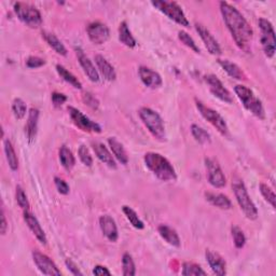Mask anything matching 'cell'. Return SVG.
<instances>
[{
    "mask_svg": "<svg viewBox=\"0 0 276 276\" xmlns=\"http://www.w3.org/2000/svg\"><path fill=\"white\" fill-rule=\"evenodd\" d=\"M95 63L99 73L105 78V80L112 82V81L117 79V73L114 66H112L103 55H95Z\"/></svg>",
    "mask_w": 276,
    "mask_h": 276,
    "instance_id": "22",
    "label": "cell"
},
{
    "mask_svg": "<svg viewBox=\"0 0 276 276\" xmlns=\"http://www.w3.org/2000/svg\"><path fill=\"white\" fill-rule=\"evenodd\" d=\"M205 81L209 87L210 93L215 97H217L218 99L223 101V103H227V104L233 103V97L229 92V90L223 86V83L218 79L217 76L207 75L205 76Z\"/></svg>",
    "mask_w": 276,
    "mask_h": 276,
    "instance_id": "11",
    "label": "cell"
},
{
    "mask_svg": "<svg viewBox=\"0 0 276 276\" xmlns=\"http://www.w3.org/2000/svg\"><path fill=\"white\" fill-rule=\"evenodd\" d=\"M93 274L97 275V276L111 275L110 271L106 267H103V265H96V267L93 269Z\"/></svg>",
    "mask_w": 276,
    "mask_h": 276,
    "instance_id": "48",
    "label": "cell"
},
{
    "mask_svg": "<svg viewBox=\"0 0 276 276\" xmlns=\"http://www.w3.org/2000/svg\"><path fill=\"white\" fill-rule=\"evenodd\" d=\"M58 156H59L60 164H62V166L66 171H71L74 168L76 164V159L70 149H68L66 146H62L59 148Z\"/></svg>",
    "mask_w": 276,
    "mask_h": 276,
    "instance_id": "29",
    "label": "cell"
},
{
    "mask_svg": "<svg viewBox=\"0 0 276 276\" xmlns=\"http://www.w3.org/2000/svg\"><path fill=\"white\" fill-rule=\"evenodd\" d=\"M205 257L214 274H216L218 276H223L227 274L226 260H224L218 252L207 249L205 251Z\"/></svg>",
    "mask_w": 276,
    "mask_h": 276,
    "instance_id": "16",
    "label": "cell"
},
{
    "mask_svg": "<svg viewBox=\"0 0 276 276\" xmlns=\"http://www.w3.org/2000/svg\"><path fill=\"white\" fill-rule=\"evenodd\" d=\"M122 210H123V213H124V215H125L126 219L130 221V223H131L132 226L134 227L135 229H137V230H142V229L145 228L144 222H142V221L140 220V218L138 217L137 213H136L134 209L131 208L130 206L124 205L123 207H122Z\"/></svg>",
    "mask_w": 276,
    "mask_h": 276,
    "instance_id": "34",
    "label": "cell"
},
{
    "mask_svg": "<svg viewBox=\"0 0 276 276\" xmlns=\"http://www.w3.org/2000/svg\"><path fill=\"white\" fill-rule=\"evenodd\" d=\"M24 220L27 224V227L29 228V230L33 232V234L36 237V239L44 245L47 244L48 240L46 237V233L44 231V229L40 226V223L38 221V219L35 217V215L30 213L28 209L24 210Z\"/></svg>",
    "mask_w": 276,
    "mask_h": 276,
    "instance_id": "20",
    "label": "cell"
},
{
    "mask_svg": "<svg viewBox=\"0 0 276 276\" xmlns=\"http://www.w3.org/2000/svg\"><path fill=\"white\" fill-rule=\"evenodd\" d=\"M205 165L207 169V175H208V182L215 188H223L226 186L227 179L226 176L219 166L218 162L214 159L207 158L205 159Z\"/></svg>",
    "mask_w": 276,
    "mask_h": 276,
    "instance_id": "12",
    "label": "cell"
},
{
    "mask_svg": "<svg viewBox=\"0 0 276 276\" xmlns=\"http://www.w3.org/2000/svg\"><path fill=\"white\" fill-rule=\"evenodd\" d=\"M181 274L183 276H200V275H206V272L197 263L185 262L182 264Z\"/></svg>",
    "mask_w": 276,
    "mask_h": 276,
    "instance_id": "36",
    "label": "cell"
},
{
    "mask_svg": "<svg viewBox=\"0 0 276 276\" xmlns=\"http://www.w3.org/2000/svg\"><path fill=\"white\" fill-rule=\"evenodd\" d=\"M138 115L142 123L145 124L150 134L159 141L166 140V131L164 122L157 111L148 107H142L139 109Z\"/></svg>",
    "mask_w": 276,
    "mask_h": 276,
    "instance_id": "3",
    "label": "cell"
},
{
    "mask_svg": "<svg viewBox=\"0 0 276 276\" xmlns=\"http://www.w3.org/2000/svg\"><path fill=\"white\" fill-rule=\"evenodd\" d=\"M196 29H197L198 34L200 35L202 41L204 43V45H205L208 52L211 55H220L221 54V48H220L217 40L215 39V37L210 34L209 30L200 23L196 24Z\"/></svg>",
    "mask_w": 276,
    "mask_h": 276,
    "instance_id": "15",
    "label": "cell"
},
{
    "mask_svg": "<svg viewBox=\"0 0 276 276\" xmlns=\"http://www.w3.org/2000/svg\"><path fill=\"white\" fill-rule=\"evenodd\" d=\"M43 37L47 41V44L52 48L55 52L59 55L66 56L67 55V49L65 46L62 44V41L52 33H48V32H43Z\"/></svg>",
    "mask_w": 276,
    "mask_h": 276,
    "instance_id": "28",
    "label": "cell"
},
{
    "mask_svg": "<svg viewBox=\"0 0 276 276\" xmlns=\"http://www.w3.org/2000/svg\"><path fill=\"white\" fill-rule=\"evenodd\" d=\"M119 40L128 48H135L136 40L133 37L126 22H122L119 25Z\"/></svg>",
    "mask_w": 276,
    "mask_h": 276,
    "instance_id": "30",
    "label": "cell"
},
{
    "mask_svg": "<svg viewBox=\"0 0 276 276\" xmlns=\"http://www.w3.org/2000/svg\"><path fill=\"white\" fill-rule=\"evenodd\" d=\"M217 62L231 78H233L235 80H241V81L242 80L244 81V80L247 79L246 75H245L242 68L239 67L237 64L230 62V60H228V59H220V58L217 59Z\"/></svg>",
    "mask_w": 276,
    "mask_h": 276,
    "instance_id": "24",
    "label": "cell"
},
{
    "mask_svg": "<svg viewBox=\"0 0 276 276\" xmlns=\"http://www.w3.org/2000/svg\"><path fill=\"white\" fill-rule=\"evenodd\" d=\"M14 12L19 21L30 28H38L43 24L41 14H40L37 8L32 5L25 3H15Z\"/></svg>",
    "mask_w": 276,
    "mask_h": 276,
    "instance_id": "7",
    "label": "cell"
},
{
    "mask_svg": "<svg viewBox=\"0 0 276 276\" xmlns=\"http://www.w3.org/2000/svg\"><path fill=\"white\" fill-rule=\"evenodd\" d=\"M146 166L162 181L176 180L177 175L171 162L160 153L148 152L144 157Z\"/></svg>",
    "mask_w": 276,
    "mask_h": 276,
    "instance_id": "2",
    "label": "cell"
},
{
    "mask_svg": "<svg viewBox=\"0 0 276 276\" xmlns=\"http://www.w3.org/2000/svg\"><path fill=\"white\" fill-rule=\"evenodd\" d=\"M178 38L180 41L185 45L186 47H188L189 49H191L192 51H194L196 53H200V49L199 47L197 46L196 41H194L193 38L186 32H183V30H180V32L178 33Z\"/></svg>",
    "mask_w": 276,
    "mask_h": 276,
    "instance_id": "40",
    "label": "cell"
},
{
    "mask_svg": "<svg viewBox=\"0 0 276 276\" xmlns=\"http://www.w3.org/2000/svg\"><path fill=\"white\" fill-rule=\"evenodd\" d=\"M5 153H6V158L8 161L9 167L14 172L17 171L18 169V159H17V156L14 151V148L11 144V141H10L9 139L5 140Z\"/></svg>",
    "mask_w": 276,
    "mask_h": 276,
    "instance_id": "32",
    "label": "cell"
},
{
    "mask_svg": "<svg viewBox=\"0 0 276 276\" xmlns=\"http://www.w3.org/2000/svg\"><path fill=\"white\" fill-rule=\"evenodd\" d=\"M92 147H93L96 157L103 162L104 164H106L110 168H114V169L117 168V164H116L114 157H112L110 151L107 149V147L104 144H101V142H93V144H92Z\"/></svg>",
    "mask_w": 276,
    "mask_h": 276,
    "instance_id": "23",
    "label": "cell"
},
{
    "mask_svg": "<svg viewBox=\"0 0 276 276\" xmlns=\"http://www.w3.org/2000/svg\"><path fill=\"white\" fill-rule=\"evenodd\" d=\"M68 112L70 119L73 120L74 124L79 128L81 131L88 132V133H101V128L96 122L92 121L88 118L82 112L78 110L75 107H68Z\"/></svg>",
    "mask_w": 276,
    "mask_h": 276,
    "instance_id": "10",
    "label": "cell"
},
{
    "mask_svg": "<svg viewBox=\"0 0 276 276\" xmlns=\"http://www.w3.org/2000/svg\"><path fill=\"white\" fill-rule=\"evenodd\" d=\"M78 155H79V159L81 160V162H82L86 166L91 167L92 165H93V158H92L89 149L86 146H83V145L80 146V148L78 150Z\"/></svg>",
    "mask_w": 276,
    "mask_h": 276,
    "instance_id": "42",
    "label": "cell"
},
{
    "mask_svg": "<svg viewBox=\"0 0 276 276\" xmlns=\"http://www.w3.org/2000/svg\"><path fill=\"white\" fill-rule=\"evenodd\" d=\"M259 190L262 194V197L264 198V200L267 201L269 204H271V206L273 208H275V201H276V197L275 193L273 191V189L271 187H269L267 183L261 182L259 185Z\"/></svg>",
    "mask_w": 276,
    "mask_h": 276,
    "instance_id": "39",
    "label": "cell"
},
{
    "mask_svg": "<svg viewBox=\"0 0 276 276\" xmlns=\"http://www.w3.org/2000/svg\"><path fill=\"white\" fill-rule=\"evenodd\" d=\"M54 183H55V187L57 189V191L60 193V194H63V196H67V194L69 193V186H68V183L63 180L62 178H59V177H55L54 178Z\"/></svg>",
    "mask_w": 276,
    "mask_h": 276,
    "instance_id": "44",
    "label": "cell"
},
{
    "mask_svg": "<svg viewBox=\"0 0 276 276\" xmlns=\"http://www.w3.org/2000/svg\"><path fill=\"white\" fill-rule=\"evenodd\" d=\"M234 92L239 97V99L242 101L243 106L249 112H251L254 117H257L261 120L265 118V112L261 100L253 94V92L250 89L245 86L239 84L235 86Z\"/></svg>",
    "mask_w": 276,
    "mask_h": 276,
    "instance_id": "4",
    "label": "cell"
},
{
    "mask_svg": "<svg viewBox=\"0 0 276 276\" xmlns=\"http://www.w3.org/2000/svg\"><path fill=\"white\" fill-rule=\"evenodd\" d=\"M46 65V60L38 56H30L26 60V66L28 68H39Z\"/></svg>",
    "mask_w": 276,
    "mask_h": 276,
    "instance_id": "45",
    "label": "cell"
},
{
    "mask_svg": "<svg viewBox=\"0 0 276 276\" xmlns=\"http://www.w3.org/2000/svg\"><path fill=\"white\" fill-rule=\"evenodd\" d=\"M206 200L211 204L213 206H216L220 209H230L232 207V202L230 199L221 193L214 192H205Z\"/></svg>",
    "mask_w": 276,
    "mask_h": 276,
    "instance_id": "27",
    "label": "cell"
},
{
    "mask_svg": "<svg viewBox=\"0 0 276 276\" xmlns=\"http://www.w3.org/2000/svg\"><path fill=\"white\" fill-rule=\"evenodd\" d=\"M15 199H16V202L19 205V207H21L22 209L27 210L29 208V202H28L27 196L25 194V192L21 186H16Z\"/></svg>",
    "mask_w": 276,
    "mask_h": 276,
    "instance_id": "41",
    "label": "cell"
},
{
    "mask_svg": "<svg viewBox=\"0 0 276 276\" xmlns=\"http://www.w3.org/2000/svg\"><path fill=\"white\" fill-rule=\"evenodd\" d=\"M51 98H52V103L55 107H60L67 101V96L62 93H57V92L52 93V97Z\"/></svg>",
    "mask_w": 276,
    "mask_h": 276,
    "instance_id": "46",
    "label": "cell"
},
{
    "mask_svg": "<svg viewBox=\"0 0 276 276\" xmlns=\"http://www.w3.org/2000/svg\"><path fill=\"white\" fill-rule=\"evenodd\" d=\"M65 264H66L67 269L69 270V272H70L71 274H74V275H80V276H82V275H83V273L79 270L78 265H77L73 260H71V259H66Z\"/></svg>",
    "mask_w": 276,
    "mask_h": 276,
    "instance_id": "47",
    "label": "cell"
},
{
    "mask_svg": "<svg viewBox=\"0 0 276 276\" xmlns=\"http://www.w3.org/2000/svg\"><path fill=\"white\" fill-rule=\"evenodd\" d=\"M108 145L112 153H114V156L116 157V159L121 163V164L126 165L129 163V157L123 145H122L121 142L115 137L108 138Z\"/></svg>",
    "mask_w": 276,
    "mask_h": 276,
    "instance_id": "26",
    "label": "cell"
},
{
    "mask_svg": "<svg viewBox=\"0 0 276 276\" xmlns=\"http://www.w3.org/2000/svg\"><path fill=\"white\" fill-rule=\"evenodd\" d=\"M12 112L17 120H22L27 112L25 101L21 98H15L12 103Z\"/></svg>",
    "mask_w": 276,
    "mask_h": 276,
    "instance_id": "38",
    "label": "cell"
},
{
    "mask_svg": "<svg viewBox=\"0 0 276 276\" xmlns=\"http://www.w3.org/2000/svg\"><path fill=\"white\" fill-rule=\"evenodd\" d=\"M122 274L124 276H134L136 274V268L132 256L125 252L122 257Z\"/></svg>",
    "mask_w": 276,
    "mask_h": 276,
    "instance_id": "35",
    "label": "cell"
},
{
    "mask_svg": "<svg viewBox=\"0 0 276 276\" xmlns=\"http://www.w3.org/2000/svg\"><path fill=\"white\" fill-rule=\"evenodd\" d=\"M152 6L157 8L159 11L166 15L169 19L175 23L179 24L183 27H189L190 23L188 18L183 13L181 7L175 2H163V0H158V2H152Z\"/></svg>",
    "mask_w": 276,
    "mask_h": 276,
    "instance_id": "6",
    "label": "cell"
},
{
    "mask_svg": "<svg viewBox=\"0 0 276 276\" xmlns=\"http://www.w3.org/2000/svg\"><path fill=\"white\" fill-rule=\"evenodd\" d=\"M76 54L79 60V64L82 67L84 74L92 82H98L99 81V74L95 66L92 63V60L84 54V52L80 48H76Z\"/></svg>",
    "mask_w": 276,
    "mask_h": 276,
    "instance_id": "17",
    "label": "cell"
},
{
    "mask_svg": "<svg viewBox=\"0 0 276 276\" xmlns=\"http://www.w3.org/2000/svg\"><path fill=\"white\" fill-rule=\"evenodd\" d=\"M56 71L57 74L59 75V77L62 78L64 81H66L67 83H69L70 86H73L75 89H82V83L80 82V81L78 80V78L70 73V71H68L64 66L62 65H56Z\"/></svg>",
    "mask_w": 276,
    "mask_h": 276,
    "instance_id": "31",
    "label": "cell"
},
{
    "mask_svg": "<svg viewBox=\"0 0 276 276\" xmlns=\"http://www.w3.org/2000/svg\"><path fill=\"white\" fill-rule=\"evenodd\" d=\"M8 230V222L6 219V214L5 209H2V227H0V232H2V235H5Z\"/></svg>",
    "mask_w": 276,
    "mask_h": 276,
    "instance_id": "49",
    "label": "cell"
},
{
    "mask_svg": "<svg viewBox=\"0 0 276 276\" xmlns=\"http://www.w3.org/2000/svg\"><path fill=\"white\" fill-rule=\"evenodd\" d=\"M231 233L235 247L238 249H242L245 246V244H246V237H245L243 230L237 226H233L231 228Z\"/></svg>",
    "mask_w": 276,
    "mask_h": 276,
    "instance_id": "37",
    "label": "cell"
},
{
    "mask_svg": "<svg viewBox=\"0 0 276 276\" xmlns=\"http://www.w3.org/2000/svg\"><path fill=\"white\" fill-rule=\"evenodd\" d=\"M87 32L91 41L98 46L104 45L110 36L109 28L100 22L91 23L87 28Z\"/></svg>",
    "mask_w": 276,
    "mask_h": 276,
    "instance_id": "14",
    "label": "cell"
},
{
    "mask_svg": "<svg viewBox=\"0 0 276 276\" xmlns=\"http://www.w3.org/2000/svg\"><path fill=\"white\" fill-rule=\"evenodd\" d=\"M38 121H39V110L37 108H30L25 125V135L29 142H33L37 136Z\"/></svg>",
    "mask_w": 276,
    "mask_h": 276,
    "instance_id": "21",
    "label": "cell"
},
{
    "mask_svg": "<svg viewBox=\"0 0 276 276\" xmlns=\"http://www.w3.org/2000/svg\"><path fill=\"white\" fill-rule=\"evenodd\" d=\"M191 134L194 137V139H196L201 145H207L211 140L209 133L204 130L203 128L199 126L198 124L191 125Z\"/></svg>",
    "mask_w": 276,
    "mask_h": 276,
    "instance_id": "33",
    "label": "cell"
},
{
    "mask_svg": "<svg viewBox=\"0 0 276 276\" xmlns=\"http://www.w3.org/2000/svg\"><path fill=\"white\" fill-rule=\"evenodd\" d=\"M232 188L234 191L235 199H237L241 209L245 214V216H246L250 220L257 219L258 218V209H257V207H256L252 200L250 199L248 191H247L246 187H245L243 181H241V180L234 181L232 183Z\"/></svg>",
    "mask_w": 276,
    "mask_h": 276,
    "instance_id": "5",
    "label": "cell"
},
{
    "mask_svg": "<svg viewBox=\"0 0 276 276\" xmlns=\"http://www.w3.org/2000/svg\"><path fill=\"white\" fill-rule=\"evenodd\" d=\"M158 232L160 234V237L167 244L175 247L180 246V239L176 230H174L173 228L166 226V224H161V226H159L158 228Z\"/></svg>",
    "mask_w": 276,
    "mask_h": 276,
    "instance_id": "25",
    "label": "cell"
},
{
    "mask_svg": "<svg viewBox=\"0 0 276 276\" xmlns=\"http://www.w3.org/2000/svg\"><path fill=\"white\" fill-rule=\"evenodd\" d=\"M138 74L141 82L149 89H158L163 83L161 76L157 73V71L152 70L149 67L140 66L138 69Z\"/></svg>",
    "mask_w": 276,
    "mask_h": 276,
    "instance_id": "18",
    "label": "cell"
},
{
    "mask_svg": "<svg viewBox=\"0 0 276 276\" xmlns=\"http://www.w3.org/2000/svg\"><path fill=\"white\" fill-rule=\"evenodd\" d=\"M99 227L101 232L105 235V237L112 243H115L118 241L119 233H118V228L115 219L110 217L109 215H103L99 218Z\"/></svg>",
    "mask_w": 276,
    "mask_h": 276,
    "instance_id": "19",
    "label": "cell"
},
{
    "mask_svg": "<svg viewBox=\"0 0 276 276\" xmlns=\"http://www.w3.org/2000/svg\"><path fill=\"white\" fill-rule=\"evenodd\" d=\"M33 260L36 264L38 270L45 275L49 276H59L60 271L58 270L57 265L51 260L47 254L40 252V251H34L33 252Z\"/></svg>",
    "mask_w": 276,
    "mask_h": 276,
    "instance_id": "13",
    "label": "cell"
},
{
    "mask_svg": "<svg viewBox=\"0 0 276 276\" xmlns=\"http://www.w3.org/2000/svg\"><path fill=\"white\" fill-rule=\"evenodd\" d=\"M196 106L201 114V116L208 121L209 123L216 129L222 136H228L229 129L227 125V122L219 115L216 110H214L209 107H206L201 100L196 99Z\"/></svg>",
    "mask_w": 276,
    "mask_h": 276,
    "instance_id": "8",
    "label": "cell"
},
{
    "mask_svg": "<svg viewBox=\"0 0 276 276\" xmlns=\"http://www.w3.org/2000/svg\"><path fill=\"white\" fill-rule=\"evenodd\" d=\"M259 27L261 30V45L265 56L271 58L275 54L276 40L273 25L267 18H259Z\"/></svg>",
    "mask_w": 276,
    "mask_h": 276,
    "instance_id": "9",
    "label": "cell"
},
{
    "mask_svg": "<svg viewBox=\"0 0 276 276\" xmlns=\"http://www.w3.org/2000/svg\"><path fill=\"white\" fill-rule=\"evenodd\" d=\"M219 5L223 21L231 33L235 44L244 52L249 53L251 51L253 36L251 26L235 7L226 2H221Z\"/></svg>",
    "mask_w": 276,
    "mask_h": 276,
    "instance_id": "1",
    "label": "cell"
},
{
    "mask_svg": "<svg viewBox=\"0 0 276 276\" xmlns=\"http://www.w3.org/2000/svg\"><path fill=\"white\" fill-rule=\"evenodd\" d=\"M82 100H83V103L86 105H88L92 109H95L96 110L99 107V101H98V99L93 94H92V93H89V92H84V93L82 94Z\"/></svg>",
    "mask_w": 276,
    "mask_h": 276,
    "instance_id": "43",
    "label": "cell"
}]
</instances>
